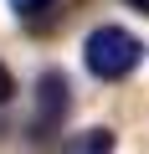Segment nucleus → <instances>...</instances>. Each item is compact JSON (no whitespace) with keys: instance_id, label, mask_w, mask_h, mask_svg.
<instances>
[{"instance_id":"4","label":"nucleus","mask_w":149,"mask_h":154,"mask_svg":"<svg viewBox=\"0 0 149 154\" xmlns=\"http://www.w3.org/2000/svg\"><path fill=\"white\" fill-rule=\"evenodd\" d=\"M46 5H51V0H11V11H16V16H41Z\"/></svg>"},{"instance_id":"6","label":"nucleus","mask_w":149,"mask_h":154,"mask_svg":"<svg viewBox=\"0 0 149 154\" xmlns=\"http://www.w3.org/2000/svg\"><path fill=\"white\" fill-rule=\"evenodd\" d=\"M129 5H134V11H144V16H149V0H129Z\"/></svg>"},{"instance_id":"3","label":"nucleus","mask_w":149,"mask_h":154,"mask_svg":"<svg viewBox=\"0 0 149 154\" xmlns=\"http://www.w3.org/2000/svg\"><path fill=\"white\" fill-rule=\"evenodd\" d=\"M113 144H118V139H113V128H82L62 154H113Z\"/></svg>"},{"instance_id":"2","label":"nucleus","mask_w":149,"mask_h":154,"mask_svg":"<svg viewBox=\"0 0 149 154\" xmlns=\"http://www.w3.org/2000/svg\"><path fill=\"white\" fill-rule=\"evenodd\" d=\"M67 108H72V88H67V77H62L57 67L41 72V77H36V118H31V134H36V139L57 134L62 118H67Z\"/></svg>"},{"instance_id":"5","label":"nucleus","mask_w":149,"mask_h":154,"mask_svg":"<svg viewBox=\"0 0 149 154\" xmlns=\"http://www.w3.org/2000/svg\"><path fill=\"white\" fill-rule=\"evenodd\" d=\"M11 98H16V77L5 72V62H0V103H11Z\"/></svg>"},{"instance_id":"1","label":"nucleus","mask_w":149,"mask_h":154,"mask_svg":"<svg viewBox=\"0 0 149 154\" xmlns=\"http://www.w3.org/2000/svg\"><path fill=\"white\" fill-rule=\"evenodd\" d=\"M139 62H144V41L123 26H93L82 41V67L98 82H123Z\"/></svg>"}]
</instances>
